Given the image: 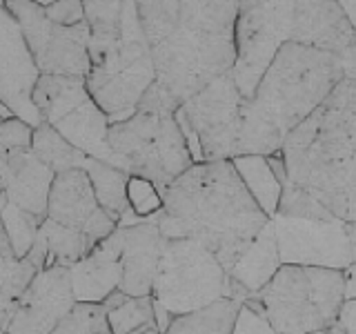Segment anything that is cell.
I'll use <instances>...</instances> for the list:
<instances>
[{
	"label": "cell",
	"instance_id": "6da1fadb",
	"mask_svg": "<svg viewBox=\"0 0 356 334\" xmlns=\"http://www.w3.org/2000/svg\"><path fill=\"white\" fill-rule=\"evenodd\" d=\"M278 216L356 223V81L345 78L285 138Z\"/></svg>",
	"mask_w": 356,
	"mask_h": 334
},
{
	"label": "cell",
	"instance_id": "7a4b0ae2",
	"mask_svg": "<svg viewBox=\"0 0 356 334\" xmlns=\"http://www.w3.org/2000/svg\"><path fill=\"white\" fill-rule=\"evenodd\" d=\"M156 87L176 107L234 70L238 3H138Z\"/></svg>",
	"mask_w": 356,
	"mask_h": 334
},
{
	"label": "cell",
	"instance_id": "3957f363",
	"mask_svg": "<svg viewBox=\"0 0 356 334\" xmlns=\"http://www.w3.org/2000/svg\"><path fill=\"white\" fill-rule=\"evenodd\" d=\"M165 241L192 239L229 270L270 218L248 194L232 161L194 163L163 189L156 218Z\"/></svg>",
	"mask_w": 356,
	"mask_h": 334
},
{
	"label": "cell",
	"instance_id": "277c9868",
	"mask_svg": "<svg viewBox=\"0 0 356 334\" xmlns=\"http://www.w3.org/2000/svg\"><path fill=\"white\" fill-rule=\"evenodd\" d=\"M345 65L327 51L285 42L252 98L243 100L238 156H272L345 81Z\"/></svg>",
	"mask_w": 356,
	"mask_h": 334
},
{
	"label": "cell",
	"instance_id": "5b68a950",
	"mask_svg": "<svg viewBox=\"0 0 356 334\" xmlns=\"http://www.w3.org/2000/svg\"><path fill=\"white\" fill-rule=\"evenodd\" d=\"M83 7L89 27L87 92L111 122L125 120L156 83L138 3H83Z\"/></svg>",
	"mask_w": 356,
	"mask_h": 334
},
{
	"label": "cell",
	"instance_id": "8992f818",
	"mask_svg": "<svg viewBox=\"0 0 356 334\" xmlns=\"http://www.w3.org/2000/svg\"><path fill=\"white\" fill-rule=\"evenodd\" d=\"M176 105L152 85L136 111L111 122V161L129 176H138L163 189L194 165L183 129L176 120Z\"/></svg>",
	"mask_w": 356,
	"mask_h": 334
},
{
	"label": "cell",
	"instance_id": "52a82bcc",
	"mask_svg": "<svg viewBox=\"0 0 356 334\" xmlns=\"http://www.w3.org/2000/svg\"><path fill=\"white\" fill-rule=\"evenodd\" d=\"M250 299L261 305L276 334H316L337 326L345 303V278L341 270L281 265Z\"/></svg>",
	"mask_w": 356,
	"mask_h": 334
},
{
	"label": "cell",
	"instance_id": "ba28073f",
	"mask_svg": "<svg viewBox=\"0 0 356 334\" xmlns=\"http://www.w3.org/2000/svg\"><path fill=\"white\" fill-rule=\"evenodd\" d=\"M152 299L161 332H165L174 317L207 308L222 299L238 301L225 267L192 239L165 241Z\"/></svg>",
	"mask_w": 356,
	"mask_h": 334
},
{
	"label": "cell",
	"instance_id": "9c48e42d",
	"mask_svg": "<svg viewBox=\"0 0 356 334\" xmlns=\"http://www.w3.org/2000/svg\"><path fill=\"white\" fill-rule=\"evenodd\" d=\"M31 103L38 109L40 120L54 127L78 152L114 165L109 150L111 120L89 96L83 78L40 74L31 92Z\"/></svg>",
	"mask_w": 356,
	"mask_h": 334
},
{
	"label": "cell",
	"instance_id": "30bf717a",
	"mask_svg": "<svg viewBox=\"0 0 356 334\" xmlns=\"http://www.w3.org/2000/svg\"><path fill=\"white\" fill-rule=\"evenodd\" d=\"M243 100L229 72L176 109L194 163L236 159Z\"/></svg>",
	"mask_w": 356,
	"mask_h": 334
},
{
	"label": "cell",
	"instance_id": "8fae6325",
	"mask_svg": "<svg viewBox=\"0 0 356 334\" xmlns=\"http://www.w3.org/2000/svg\"><path fill=\"white\" fill-rule=\"evenodd\" d=\"M5 7L20 25L40 74L85 81L89 72L87 22H78L74 27L56 25L44 14L42 3H29V0H11L5 3Z\"/></svg>",
	"mask_w": 356,
	"mask_h": 334
},
{
	"label": "cell",
	"instance_id": "7c38bea8",
	"mask_svg": "<svg viewBox=\"0 0 356 334\" xmlns=\"http://www.w3.org/2000/svg\"><path fill=\"white\" fill-rule=\"evenodd\" d=\"M294 3H238L236 63L234 83L243 98H252L278 49L289 42V18Z\"/></svg>",
	"mask_w": 356,
	"mask_h": 334
},
{
	"label": "cell",
	"instance_id": "4fadbf2b",
	"mask_svg": "<svg viewBox=\"0 0 356 334\" xmlns=\"http://www.w3.org/2000/svg\"><path fill=\"white\" fill-rule=\"evenodd\" d=\"M283 265L348 270L356 263V223L332 218H272Z\"/></svg>",
	"mask_w": 356,
	"mask_h": 334
},
{
	"label": "cell",
	"instance_id": "5bb4252c",
	"mask_svg": "<svg viewBox=\"0 0 356 334\" xmlns=\"http://www.w3.org/2000/svg\"><path fill=\"white\" fill-rule=\"evenodd\" d=\"M40 78L16 18L0 3V105L11 116L38 127L40 114L31 103V92Z\"/></svg>",
	"mask_w": 356,
	"mask_h": 334
},
{
	"label": "cell",
	"instance_id": "9a60e30c",
	"mask_svg": "<svg viewBox=\"0 0 356 334\" xmlns=\"http://www.w3.org/2000/svg\"><path fill=\"white\" fill-rule=\"evenodd\" d=\"M289 42L337 56L348 78L356 81V31L341 3H294Z\"/></svg>",
	"mask_w": 356,
	"mask_h": 334
},
{
	"label": "cell",
	"instance_id": "2e32d148",
	"mask_svg": "<svg viewBox=\"0 0 356 334\" xmlns=\"http://www.w3.org/2000/svg\"><path fill=\"white\" fill-rule=\"evenodd\" d=\"M47 218L63 228L81 232L92 248L116 230V223L100 207L92 181L83 170H70L54 176Z\"/></svg>",
	"mask_w": 356,
	"mask_h": 334
},
{
	"label": "cell",
	"instance_id": "e0dca14e",
	"mask_svg": "<svg viewBox=\"0 0 356 334\" xmlns=\"http://www.w3.org/2000/svg\"><path fill=\"white\" fill-rule=\"evenodd\" d=\"M74 305L76 296L70 270H40L22 294L7 334H51Z\"/></svg>",
	"mask_w": 356,
	"mask_h": 334
},
{
	"label": "cell",
	"instance_id": "ac0fdd59",
	"mask_svg": "<svg viewBox=\"0 0 356 334\" xmlns=\"http://www.w3.org/2000/svg\"><path fill=\"white\" fill-rule=\"evenodd\" d=\"M120 248V292L125 296H152L165 239L156 221H140L114 230Z\"/></svg>",
	"mask_w": 356,
	"mask_h": 334
},
{
	"label": "cell",
	"instance_id": "d6986e66",
	"mask_svg": "<svg viewBox=\"0 0 356 334\" xmlns=\"http://www.w3.org/2000/svg\"><path fill=\"white\" fill-rule=\"evenodd\" d=\"M54 176L51 170L33 159L31 152L18 154L0 163V194L22 214L44 223Z\"/></svg>",
	"mask_w": 356,
	"mask_h": 334
},
{
	"label": "cell",
	"instance_id": "ffe728a7",
	"mask_svg": "<svg viewBox=\"0 0 356 334\" xmlns=\"http://www.w3.org/2000/svg\"><path fill=\"white\" fill-rule=\"evenodd\" d=\"M76 303H105L120 287V248L111 232L85 259L70 267Z\"/></svg>",
	"mask_w": 356,
	"mask_h": 334
},
{
	"label": "cell",
	"instance_id": "44dd1931",
	"mask_svg": "<svg viewBox=\"0 0 356 334\" xmlns=\"http://www.w3.org/2000/svg\"><path fill=\"white\" fill-rule=\"evenodd\" d=\"M281 254H278V241L274 232V223L256 234V239L241 254V259L229 270V278L236 289V296L243 303L245 299L259 294L261 289L272 281L276 272L281 270Z\"/></svg>",
	"mask_w": 356,
	"mask_h": 334
},
{
	"label": "cell",
	"instance_id": "7402d4cb",
	"mask_svg": "<svg viewBox=\"0 0 356 334\" xmlns=\"http://www.w3.org/2000/svg\"><path fill=\"white\" fill-rule=\"evenodd\" d=\"M92 250L94 248L81 232L44 218L27 259L38 267V272L49 270V267H67L70 270Z\"/></svg>",
	"mask_w": 356,
	"mask_h": 334
},
{
	"label": "cell",
	"instance_id": "603a6c76",
	"mask_svg": "<svg viewBox=\"0 0 356 334\" xmlns=\"http://www.w3.org/2000/svg\"><path fill=\"white\" fill-rule=\"evenodd\" d=\"M38 274V267L27 256L20 259L7 239L5 225L0 223V334H7L25 289Z\"/></svg>",
	"mask_w": 356,
	"mask_h": 334
},
{
	"label": "cell",
	"instance_id": "cb8c5ba5",
	"mask_svg": "<svg viewBox=\"0 0 356 334\" xmlns=\"http://www.w3.org/2000/svg\"><path fill=\"white\" fill-rule=\"evenodd\" d=\"M232 165L243 181L245 189H248V194L261 207L263 214L270 221L276 218L278 209H281L283 183L272 172L270 163H267V156H259V154L238 156V159H232Z\"/></svg>",
	"mask_w": 356,
	"mask_h": 334
},
{
	"label": "cell",
	"instance_id": "d4e9b609",
	"mask_svg": "<svg viewBox=\"0 0 356 334\" xmlns=\"http://www.w3.org/2000/svg\"><path fill=\"white\" fill-rule=\"evenodd\" d=\"M81 170L89 176L94 187V194L98 198L100 207L107 212V216L116 223L129 214V203H127V185H129V174L122 172L120 167H114L105 161H96L85 156Z\"/></svg>",
	"mask_w": 356,
	"mask_h": 334
},
{
	"label": "cell",
	"instance_id": "484cf974",
	"mask_svg": "<svg viewBox=\"0 0 356 334\" xmlns=\"http://www.w3.org/2000/svg\"><path fill=\"white\" fill-rule=\"evenodd\" d=\"M241 301L222 299L207 308L174 317L163 334H232L236 326Z\"/></svg>",
	"mask_w": 356,
	"mask_h": 334
},
{
	"label": "cell",
	"instance_id": "4316f807",
	"mask_svg": "<svg viewBox=\"0 0 356 334\" xmlns=\"http://www.w3.org/2000/svg\"><path fill=\"white\" fill-rule=\"evenodd\" d=\"M103 305L114 334H138L143 330L159 328L152 296H125L116 289Z\"/></svg>",
	"mask_w": 356,
	"mask_h": 334
},
{
	"label": "cell",
	"instance_id": "83f0119b",
	"mask_svg": "<svg viewBox=\"0 0 356 334\" xmlns=\"http://www.w3.org/2000/svg\"><path fill=\"white\" fill-rule=\"evenodd\" d=\"M31 154H33V159L42 163L54 174L81 170V165L85 161V154L67 143L58 132L47 125V122H40L38 127H33Z\"/></svg>",
	"mask_w": 356,
	"mask_h": 334
},
{
	"label": "cell",
	"instance_id": "f1b7e54d",
	"mask_svg": "<svg viewBox=\"0 0 356 334\" xmlns=\"http://www.w3.org/2000/svg\"><path fill=\"white\" fill-rule=\"evenodd\" d=\"M127 203H129V214L122 218L118 225H129V223H140V221H156L163 212V194L154 183L138 176H131L127 185Z\"/></svg>",
	"mask_w": 356,
	"mask_h": 334
},
{
	"label": "cell",
	"instance_id": "f546056e",
	"mask_svg": "<svg viewBox=\"0 0 356 334\" xmlns=\"http://www.w3.org/2000/svg\"><path fill=\"white\" fill-rule=\"evenodd\" d=\"M0 223L5 225L7 239L11 243V248H14V252L20 259H25L33 248V241H36V234L42 223L22 214L18 207L9 205L3 194H0Z\"/></svg>",
	"mask_w": 356,
	"mask_h": 334
},
{
	"label": "cell",
	"instance_id": "4dcf8cb0",
	"mask_svg": "<svg viewBox=\"0 0 356 334\" xmlns=\"http://www.w3.org/2000/svg\"><path fill=\"white\" fill-rule=\"evenodd\" d=\"M51 334H114L103 303H76Z\"/></svg>",
	"mask_w": 356,
	"mask_h": 334
},
{
	"label": "cell",
	"instance_id": "1f68e13d",
	"mask_svg": "<svg viewBox=\"0 0 356 334\" xmlns=\"http://www.w3.org/2000/svg\"><path fill=\"white\" fill-rule=\"evenodd\" d=\"M33 127L16 116L0 120V163L14 159L18 154L31 152Z\"/></svg>",
	"mask_w": 356,
	"mask_h": 334
},
{
	"label": "cell",
	"instance_id": "d6a6232c",
	"mask_svg": "<svg viewBox=\"0 0 356 334\" xmlns=\"http://www.w3.org/2000/svg\"><path fill=\"white\" fill-rule=\"evenodd\" d=\"M232 334H276V332L270 326V321L265 319L261 305L254 299H245Z\"/></svg>",
	"mask_w": 356,
	"mask_h": 334
},
{
	"label": "cell",
	"instance_id": "836d02e7",
	"mask_svg": "<svg viewBox=\"0 0 356 334\" xmlns=\"http://www.w3.org/2000/svg\"><path fill=\"white\" fill-rule=\"evenodd\" d=\"M44 7V14L51 22L56 25H63V27H74L78 22H85V7L83 3H54V0H47L42 3Z\"/></svg>",
	"mask_w": 356,
	"mask_h": 334
},
{
	"label": "cell",
	"instance_id": "e575fe53",
	"mask_svg": "<svg viewBox=\"0 0 356 334\" xmlns=\"http://www.w3.org/2000/svg\"><path fill=\"white\" fill-rule=\"evenodd\" d=\"M337 328L343 330L345 334H356V299H350L343 303V308L339 312Z\"/></svg>",
	"mask_w": 356,
	"mask_h": 334
},
{
	"label": "cell",
	"instance_id": "d590c367",
	"mask_svg": "<svg viewBox=\"0 0 356 334\" xmlns=\"http://www.w3.org/2000/svg\"><path fill=\"white\" fill-rule=\"evenodd\" d=\"M343 278H345V301L356 299V263L350 265L348 270H343Z\"/></svg>",
	"mask_w": 356,
	"mask_h": 334
},
{
	"label": "cell",
	"instance_id": "8d00e7d4",
	"mask_svg": "<svg viewBox=\"0 0 356 334\" xmlns=\"http://www.w3.org/2000/svg\"><path fill=\"white\" fill-rule=\"evenodd\" d=\"M341 7H343L345 16L350 18L352 27H354V31H356V3H341Z\"/></svg>",
	"mask_w": 356,
	"mask_h": 334
},
{
	"label": "cell",
	"instance_id": "74e56055",
	"mask_svg": "<svg viewBox=\"0 0 356 334\" xmlns=\"http://www.w3.org/2000/svg\"><path fill=\"white\" fill-rule=\"evenodd\" d=\"M316 334H345V332L334 326V328H330V330H323V332H316Z\"/></svg>",
	"mask_w": 356,
	"mask_h": 334
},
{
	"label": "cell",
	"instance_id": "f35d334b",
	"mask_svg": "<svg viewBox=\"0 0 356 334\" xmlns=\"http://www.w3.org/2000/svg\"><path fill=\"white\" fill-rule=\"evenodd\" d=\"M138 334H163L159 328H149V330H143V332H138Z\"/></svg>",
	"mask_w": 356,
	"mask_h": 334
},
{
	"label": "cell",
	"instance_id": "ab89813d",
	"mask_svg": "<svg viewBox=\"0 0 356 334\" xmlns=\"http://www.w3.org/2000/svg\"><path fill=\"white\" fill-rule=\"evenodd\" d=\"M0 120H3V118H0Z\"/></svg>",
	"mask_w": 356,
	"mask_h": 334
}]
</instances>
